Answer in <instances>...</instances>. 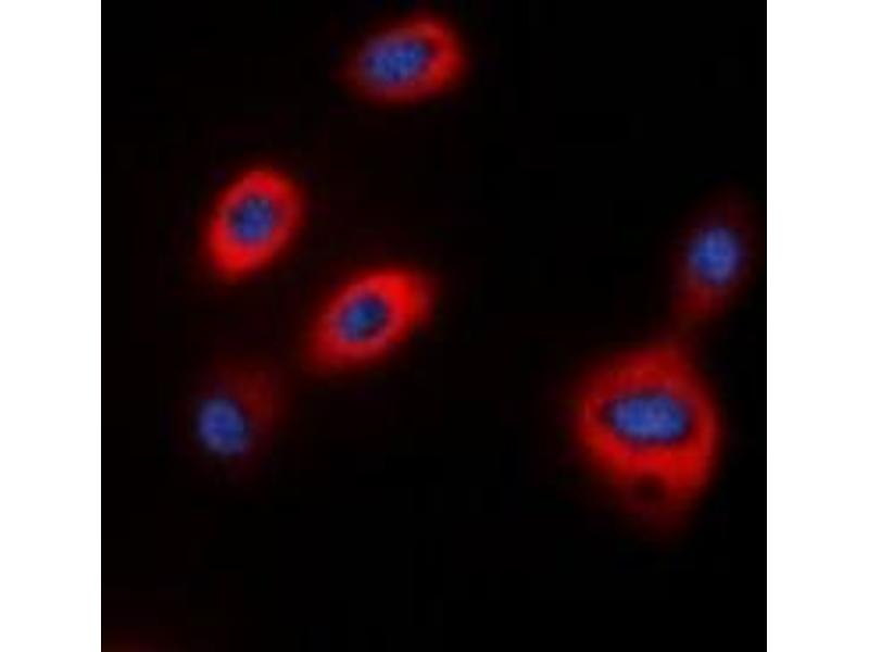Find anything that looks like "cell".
<instances>
[{"instance_id": "obj_1", "label": "cell", "mask_w": 869, "mask_h": 652, "mask_svg": "<svg viewBox=\"0 0 869 652\" xmlns=\"http://www.w3.org/2000/svg\"><path fill=\"white\" fill-rule=\"evenodd\" d=\"M576 430L595 463L637 503L672 510L710 472L719 416L701 368L677 341H657L605 364L583 386Z\"/></svg>"}, {"instance_id": "obj_3", "label": "cell", "mask_w": 869, "mask_h": 652, "mask_svg": "<svg viewBox=\"0 0 869 652\" xmlns=\"http://www.w3.org/2000/svg\"><path fill=\"white\" fill-rule=\"evenodd\" d=\"M285 412V394L272 371L230 362L212 371L187 402L182 440L200 463L229 478H245L262 466Z\"/></svg>"}, {"instance_id": "obj_2", "label": "cell", "mask_w": 869, "mask_h": 652, "mask_svg": "<svg viewBox=\"0 0 869 652\" xmlns=\"http://www.w3.org/2000/svg\"><path fill=\"white\" fill-rule=\"evenodd\" d=\"M434 287L421 272L379 266L339 285L306 336L308 365L330 373L376 362L406 341L431 314Z\"/></svg>"}, {"instance_id": "obj_4", "label": "cell", "mask_w": 869, "mask_h": 652, "mask_svg": "<svg viewBox=\"0 0 869 652\" xmlns=\"http://www.w3.org/2000/svg\"><path fill=\"white\" fill-rule=\"evenodd\" d=\"M759 249L754 210L738 189L709 196L681 229L672 254L676 317L688 326L720 316L744 291Z\"/></svg>"}, {"instance_id": "obj_5", "label": "cell", "mask_w": 869, "mask_h": 652, "mask_svg": "<svg viewBox=\"0 0 869 652\" xmlns=\"http://www.w3.org/2000/svg\"><path fill=\"white\" fill-rule=\"evenodd\" d=\"M305 206L302 188L278 167L256 165L236 175L205 221L202 253L211 273L232 283L273 264L298 236Z\"/></svg>"}, {"instance_id": "obj_6", "label": "cell", "mask_w": 869, "mask_h": 652, "mask_svg": "<svg viewBox=\"0 0 869 652\" xmlns=\"http://www.w3.org/2000/svg\"><path fill=\"white\" fill-rule=\"evenodd\" d=\"M463 43L442 17L417 13L364 37L342 62L340 77L357 98L378 105H405L441 95L462 77Z\"/></svg>"}]
</instances>
